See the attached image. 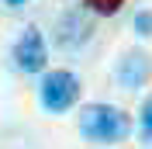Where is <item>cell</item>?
<instances>
[{
	"mask_svg": "<svg viewBox=\"0 0 152 149\" xmlns=\"http://www.w3.org/2000/svg\"><path fill=\"white\" fill-rule=\"evenodd\" d=\"M14 63H18L21 73H42L48 63V49H45V38L38 28H24V35L18 38L14 45Z\"/></svg>",
	"mask_w": 152,
	"mask_h": 149,
	"instance_id": "3",
	"label": "cell"
},
{
	"mask_svg": "<svg viewBox=\"0 0 152 149\" xmlns=\"http://www.w3.org/2000/svg\"><path fill=\"white\" fill-rule=\"evenodd\" d=\"M135 31L138 35H152V10H138L135 14Z\"/></svg>",
	"mask_w": 152,
	"mask_h": 149,
	"instance_id": "8",
	"label": "cell"
},
{
	"mask_svg": "<svg viewBox=\"0 0 152 149\" xmlns=\"http://www.w3.org/2000/svg\"><path fill=\"white\" fill-rule=\"evenodd\" d=\"M138 132H142V139L149 142L152 139V97L142 101V114H138Z\"/></svg>",
	"mask_w": 152,
	"mask_h": 149,
	"instance_id": "6",
	"label": "cell"
},
{
	"mask_svg": "<svg viewBox=\"0 0 152 149\" xmlns=\"http://www.w3.org/2000/svg\"><path fill=\"white\" fill-rule=\"evenodd\" d=\"M128 132H132V118L114 104H86L80 111V135L86 142L111 146V142H124Z\"/></svg>",
	"mask_w": 152,
	"mask_h": 149,
	"instance_id": "1",
	"label": "cell"
},
{
	"mask_svg": "<svg viewBox=\"0 0 152 149\" xmlns=\"http://www.w3.org/2000/svg\"><path fill=\"white\" fill-rule=\"evenodd\" d=\"M7 4H10V7H21V4H24V0H7Z\"/></svg>",
	"mask_w": 152,
	"mask_h": 149,
	"instance_id": "9",
	"label": "cell"
},
{
	"mask_svg": "<svg viewBox=\"0 0 152 149\" xmlns=\"http://www.w3.org/2000/svg\"><path fill=\"white\" fill-rule=\"evenodd\" d=\"M121 4H124V0H86V7L97 10V14H104V18H107V14H118Z\"/></svg>",
	"mask_w": 152,
	"mask_h": 149,
	"instance_id": "7",
	"label": "cell"
},
{
	"mask_svg": "<svg viewBox=\"0 0 152 149\" xmlns=\"http://www.w3.org/2000/svg\"><path fill=\"white\" fill-rule=\"evenodd\" d=\"M38 94H42V104L52 114H62L80 101V80L69 69H52V73L42 76V90Z\"/></svg>",
	"mask_w": 152,
	"mask_h": 149,
	"instance_id": "2",
	"label": "cell"
},
{
	"mask_svg": "<svg viewBox=\"0 0 152 149\" xmlns=\"http://www.w3.org/2000/svg\"><path fill=\"white\" fill-rule=\"evenodd\" d=\"M149 76H152V59L145 56L142 49H128L121 56V63H118V80H121V87L138 90V87L149 83Z\"/></svg>",
	"mask_w": 152,
	"mask_h": 149,
	"instance_id": "4",
	"label": "cell"
},
{
	"mask_svg": "<svg viewBox=\"0 0 152 149\" xmlns=\"http://www.w3.org/2000/svg\"><path fill=\"white\" fill-rule=\"evenodd\" d=\"M90 18H86L83 10H66L62 18H59L56 24V45L59 49H76V45H83L86 38H90Z\"/></svg>",
	"mask_w": 152,
	"mask_h": 149,
	"instance_id": "5",
	"label": "cell"
}]
</instances>
